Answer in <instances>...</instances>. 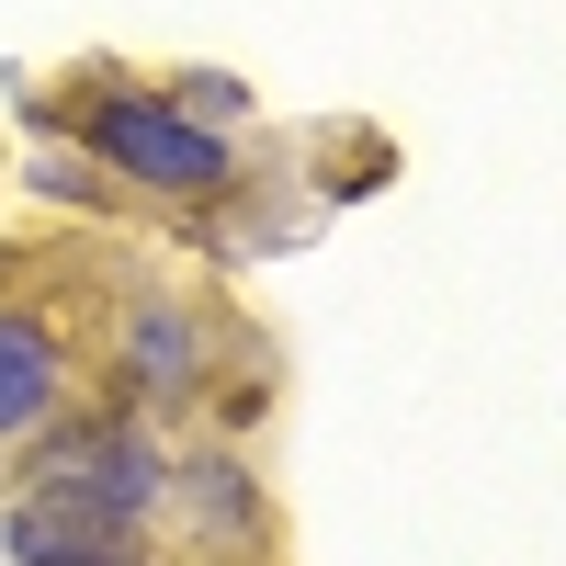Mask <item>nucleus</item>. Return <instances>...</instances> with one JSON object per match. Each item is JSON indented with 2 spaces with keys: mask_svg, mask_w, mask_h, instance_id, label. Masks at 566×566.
<instances>
[{
  "mask_svg": "<svg viewBox=\"0 0 566 566\" xmlns=\"http://www.w3.org/2000/svg\"><path fill=\"white\" fill-rule=\"evenodd\" d=\"M170 114H181V125H239L250 91L227 80V69H181V80H170Z\"/></svg>",
  "mask_w": 566,
  "mask_h": 566,
  "instance_id": "obj_6",
  "label": "nucleus"
},
{
  "mask_svg": "<svg viewBox=\"0 0 566 566\" xmlns=\"http://www.w3.org/2000/svg\"><path fill=\"white\" fill-rule=\"evenodd\" d=\"M57 386H69V352H57V328H45L34 306L0 295V442H23L57 419Z\"/></svg>",
  "mask_w": 566,
  "mask_h": 566,
  "instance_id": "obj_4",
  "label": "nucleus"
},
{
  "mask_svg": "<svg viewBox=\"0 0 566 566\" xmlns=\"http://www.w3.org/2000/svg\"><path fill=\"white\" fill-rule=\"evenodd\" d=\"M69 125H80V148L125 170V181H148V193H227V148L205 125H181L170 103H148V91H125V80H80L69 91Z\"/></svg>",
  "mask_w": 566,
  "mask_h": 566,
  "instance_id": "obj_1",
  "label": "nucleus"
},
{
  "mask_svg": "<svg viewBox=\"0 0 566 566\" xmlns=\"http://www.w3.org/2000/svg\"><path fill=\"white\" fill-rule=\"evenodd\" d=\"M12 555H23V566H159L148 544H136L125 510L69 499V488H34V499L12 510Z\"/></svg>",
  "mask_w": 566,
  "mask_h": 566,
  "instance_id": "obj_2",
  "label": "nucleus"
},
{
  "mask_svg": "<svg viewBox=\"0 0 566 566\" xmlns=\"http://www.w3.org/2000/svg\"><path fill=\"white\" fill-rule=\"evenodd\" d=\"M136 386H148V397H181V386H193V328H181L170 306L136 317Z\"/></svg>",
  "mask_w": 566,
  "mask_h": 566,
  "instance_id": "obj_5",
  "label": "nucleus"
},
{
  "mask_svg": "<svg viewBox=\"0 0 566 566\" xmlns=\"http://www.w3.org/2000/svg\"><path fill=\"white\" fill-rule=\"evenodd\" d=\"M34 488H69V499H103V510H148L159 499V453L136 442V431H114V419H80V431H57L45 442V464H34Z\"/></svg>",
  "mask_w": 566,
  "mask_h": 566,
  "instance_id": "obj_3",
  "label": "nucleus"
}]
</instances>
